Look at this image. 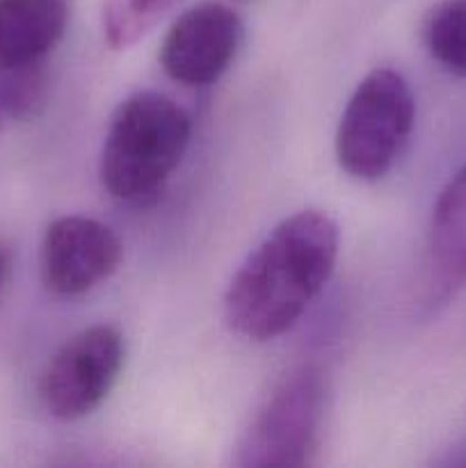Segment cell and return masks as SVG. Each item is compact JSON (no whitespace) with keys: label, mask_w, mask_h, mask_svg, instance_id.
I'll return each instance as SVG.
<instances>
[{"label":"cell","mask_w":466,"mask_h":468,"mask_svg":"<svg viewBox=\"0 0 466 468\" xmlns=\"http://www.w3.org/2000/svg\"><path fill=\"white\" fill-rule=\"evenodd\" d=\"M338 245V224L323 210H300L281 219L228 283L224 295L228 327L256 343L295 327L332 279Z\"/></svg>","instance_id":"1"},{"label":"cell","mask_w":466,"mask_h":468,"mask_svg":"<svg viewBox=\"0 0 466 468\" xmlns=\"http://www.w3.org/2000/svg\"><path fill=\"white\" fill-rule=\"evenodd\" d=\"M185 110L160 91H135L110 119L99 176L110 197L128 204L154 197L181 165L190 144Z\"/></svg>","instance_id":"2"},{"label":"cell","mask_w":466,"mask_h":468,"mask_svg":"<svg viewBox=\"0 0 466 468\" xmlns=\"http://www.w3.org/2000/svg\"><path fill=\"white\" fill-rule=\"evenodd\" d=\"M414 122L416 101L409 82L393 69H373L341 114L338 165L359 181H379L400 158Z\"/></svg>","instance_id":"3"},{"label":"cell","mask_w":466,"mask_h":468,"mask_svg":"<svg viewBox=\"0 0 466 468\" xmlns=\"http://www.w3.org/2000/svg\"><path fill=\"white\" fill-rule=\"evenodd\" d=\"M324 378L315 366L291 370L272 388L238 443V466H306L318 443Z\"/></svg>","instance_id":"4"},{"label":"cell","mask_w":466,"mask_h":468,"mask_svg":"<svg viewBox=\"0 0 466 468\" xmlns=\"http://www.w3.org/2000/svg\"><path fill=\"white\" fill-rule=\"evenodd\" d=\"M126 346L112 324H91L69 338L41 375V400L58 420L94 414L122 375Z\"/></svg>","instance_id":"5"},{"label":"cell","mask_w":466,"mask_h":468,"mask_svg":"<svg viewBox=\"0 0 466 468\" xmlns=\"http://www.w3.org/2000/svg\"><path fill=\"white\" fill-rule=\"evenodd\" d=\"M122 256V240L108 224L64 215L48 224L41 240V282L58 297L85 295L117 272Z\"/></svg>","instance_id":"6"},{"label":"cell","mask_w":466,"mask_h":468,"mask_svg":"<svg viewBox=\"0 0 466 468\" xmlns=\"http://www.w3.org/2000/svg\"><path fill=\"white\" fill-rule=\"evenodd\" d=\"M240 39V16L228 5H195L183 12L164 35L160 64L164 73L181 85H210L233 62Z\"/></svg>","instance_id":"7"},{"label":"cell","mask_w":466,"mask_h":468,"mask_svg":"<svg viewBox=\"0 0 466 468\" xmlns=\"http://www.w3.org/2000/svg\"><path fill=\"white\" fill-rule=\"evenodd\" d=\"M67 23L69 0H0V71L44 62Z\"/></svg>","instance_id":"8"},{"label":"cell","mask_w":466,"mask_h":468,"mask_svg":"<svg viewBox=\"0 0 466 468\" xmlns=\"http://www.w3.org/2000/svg\"><path fill=\"white\" fill-rule=\"evenodd\" d=\"M429 268L443 291L466 283V167L439 192L429 222Z\"/></svg>","instance_id":"9"},{"label":"cell","mask_w":466,"mask_h":468,"mask_svg":"<svg viewBox=\"0 0 466 468\" xmlns=\"http://www.w3.org/2000/svg\"><path fill=\"white\" fill-rule=\"evenodd\" d=\"M428 53L452 76L466 78V0L434 5L423 23Z\"/></svg>","instance_id":"10"},{"label":"cell","mask_w":466,"mask_h":468,"mask_svg":"<svg viewBox=\"0 0 466 468\" xmlns=\"http://www.w3.org/2000/svg\"><path fill=\"white\" fill-rule=\"evenodd\" d=\"M178 0H103L101 30L110 48L123 50L144 39Z\"/></svg>","instance_id":"11"},{"label":"cell","mask_w":466,"mask_h":468,"mask_svg":"<svg viewBox=\"0 0 466 468\" xmlns=\"http://www.w3.org/2000/svg\"><path fill=\"white\" fill-rule=\"evenodd\" d=\"M48 76L44 62L27 64V67L3 69L0 78V103L14 117H30L44 105Z\"/></svg>","instance_id":"12"},{"label":"cell","mask_w":466,"mask_h":468,"mask_svg":"<svg viewBox=\"0 0 466 468\" xmlns=\"http://www.w3.org/2000/svg\"><path fill=\"white\" fill-rule=\"evenodd\" d=\"M9 272H12V250L5 242H0V295H3Z\"/></svg>","instance_id":"13"}]
</instances>
